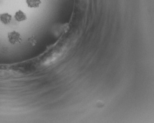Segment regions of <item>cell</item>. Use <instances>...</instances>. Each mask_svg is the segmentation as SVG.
Returning <instances> with one entry per match:
<instances>
[{
	"label": "cell",
	"mask_w": 154,
	"mask_h": 123,
	"mask_svg": "<svg viewBox=\"0 0 154 123\" xmlns=\"http://www.w3.org/2000/svg\"><path fill=\"white\" fill-rule=\"evenodd\" d=\"M12 16L8 13H3L0 14V22L4 25H8L11 23Z\"/></svg>",
	"instance_id": "obj_2"
},
{
	"label": "cell",
	"mask_w": 154,
	"mask_h": 123,
	"mask_svg": "<svg viewBox=\"0 0 154 123\" xmlns=\"http://www.w3.org/2000/svg\"><path fill=\"white\" fill-rule=\"evenodd\" d=\"M8 41L12 45L19 44L22 42V38L20 33L16 31H12L8 34Z\"/></svg>",
	"instance_id": "obj_1"
},
{
	"label": "cell",
	"mask_w": 154,
	"mask_h": 123,
	"mask_svg": "<svg viewBox=\"0 0 154 123\" xmlns=\"http://www.w3.org/2000/svg\"><path fill=\"white\" fill-rule=\"evenodd\" d=\"M27 6L30 8H37L41 4V0H26Z\"/></svg>",
	"instance_id": "obj_4"
},
{
	"label": "cell",
	"mask_w": 154,
	"mask_h": 123,
	"mask_svg": "<svg viewBox=\"0 0 154 123\" xmlns=\"http://www.w3.org/2000/svg\"><path fill=\"white\" fill-rule=\"evenodd\" d=\"M28 42L32 46H35L36 44V40L34 36H31L28 39Z\"/></svg>",
	"instance_id": "obj_5"
},
{
	"label": "cell",
	"mask_w": 154,
	"mask_h": 123,
	"mask_svg": "<svg viewBox=\"0 0 154 123\" xmlns=\"http://www.w3.org/2000/svg\"><path fill=\"white\" fill-rule=\"evenodd\" d=\"M14 19L17 22H22L27 19V16L26 13H24L22 10H19L15 13Z\"/></svg>",
	"instance_id": "obj_3"
}]
</instances>
